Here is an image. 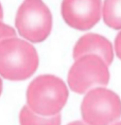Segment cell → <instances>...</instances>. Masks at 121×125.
I'll return each instance as SVG.
<instances>
[{"instance_id": "3", "label": "cell", "mask_w": 121, "mask_h": 125, "mask_svg": "<svg viewBox=\"0 0 121 125\" xmlns=\"http://www.w3.org/2000/svg\"><path fill=\"white\" fill-rule=\"evenodd\" d=\"M81 115L88 125H113L121 118V100L116 92L97 87L84 96Z\"/></svg>"}, {"instance_id": "4", "label": "cell", "mask_w": 121, "mask_h": 125, "mask_svg": "<svg viewBox=\"0 0 121 125\" xmlns=\"http://www.w3.org/2000/svg\"><path fill=\"white\" fill-rule=\"evenodd\" d=\"M15 26L28 42H42L51 33V12L42 0H24L18 8Z\"/></svg>"}, {"instance_id": "11", "label": "cell", "mask_w": 121, "mask_h": 125, "mask_svg": "<svg viewBox=\"0 0 121 125\" xmlns=\"http://www.w3.org/2000/svg\"><path fill=\"white\" fill-rule=\"evenodd\" d=\"M115 52L118 56V58L121 59V32L118 33L115 39Z\"/></svg>"}, {"instance_id": "14", "label": "cell", "mask_w": 121, "mask_h": 125, "mask_svg": "<svg viewBox=\"0 0 121 125\" xmlns=\"http://www.w3.org/2000/svg\"><path fill=\"white\" fill-rule=\"evenodd\" d=\"M1 92H2V81L1 77H0V95H1Z\"/></svg>"}, {"instance_id": "12", "label": "cell", "mask_w": 121, "mask_h": 125, "mask_svg": "<svg viewBox=\"0 0 121 125\" xmlns=\"http://www.w3.org/2000/svg\"><path fill=\"white\" fill-rule=\"evenodd\" d=\"M67 125H88V124H86L85 122H82V121H74V122H71V123L67 124Z\"/></svg>"}, {"instance_id": "10", "label": "cell", "mask_w": 121, "mask_h": 125, "mask_svg": "<svg viewBox=\"0 0 121 125\" xmlns=\"http://www.w3.org/2000/svg\"><path fill=\"white\" fill-rule=\"evenodd\" d=\"M16 36V32L12 27L8 26V24L3 23L0 20V42L7 39V38H11V37H15Z\"/></svg>"}, {"instance_id": "9", "label": "cell", "mask_w": 121, "mask_h": 125, "mask_svg": "<svg viewBox=\"0 0 121 125\" xmlns=\"http://www.w3.org/2000/svg\"><path fill=\"white\" fill-rule=\"evenodd\" d=\"M102 16L107 27L121 30V0H105L102 8Z\"/></svg>"}, {"instance_id": "2", "label": "cell", "mask_w": 121, "mask_h": 125, "mask_svg": "<svg viewBox=\"0 0 121 125\" xmlns=\"http://www.w3.org/2000/svg\"><path fill=\"white\" fill-rule=\"evenodd\" d=\"M68 100L67 86L60 77L50 74L37 76L27 90V103L32 111L44 117L60 114Z\"/></svg>"}, {"instance_id": "15", "label": "cell", "mask_w": 121, "mask_h": 125, "mask_svg": "<svg viewBox=\"0 0 121 125\" xmlns=\"http://www.w3.org/2000/svg\"><path fill=\"white\" fill-rule=\"evenodd\" d=\"M113 125H121V122H117V123H114Z\"/></svg>"}, {"instance_id": "7", "label": "cell", "mask_w": 121, "mask_h": 125, "mask_svg": "<svg viewBox=\"0 0 121 125\" xmlns=\"http://www.w3.org/2000/svg\"><path fill=\"white\" fill-rule=\"evenodd\" d=\"M84 55H97L110 66L114 59L113 45L107 38L99 34L88 33L77 40L73 48V57L77 59Z\"/></svg>"}, {"instance_id": "1", "label": "cell", "mask_w": 121, "mask_h": 125, "mask_svg": "<svg viewBox=\"0 0 121 125\" xmlns=\"http://www.w3.org/2000/svg\"><path fill=\"white\" fill-rule=\"evenodd\" d=\"M38 67V54L30 42L17 37L0 42V75L9 81H23Z\"/></svg>"}, {"instance_id": "5", "label": "cell", "mask_w": 121, "mask_h": 125, "mask_svg": "<svg viewBox=\"0 0 121 125\" xmlns=\"http://www.w3.org/2000/svg\"><path fill=\"white\" fill-rule=\"evenodd\" d=\"M110 82L108 66L97 55H84L76 59L68 73V85L72 91L83 94Z\"/></svg>"}, {"instance_id": "6", "label": "cell", "mask_w": 121, "mask_h": 125, "mask_svg": "<svg viewBox=\"0 0 121 125\" xmlns=\"http://www.w3.org/2000/svg\"><path fill=\"white\" fill-rule=\"evenodd\" d=\"M101 9V0H63L61 12L69 27L86 31L99 22Z\"/></svg>"}, {"instance_id": "13", "label": "cell", "mask_w": 121, "mask_h": 125, "mask_svg": "<svg viewBox=\"0 0 121 125\" xmlns=\"http://www.w3.org/2000/svg\"><path fill=\"white\" fill-rule=\"evenodd\" d=\"M2 17H3V10H2L1 3H0V20L2 19Z\"/></svg>"}, {"instance_id": "8", "label": "cell", "mask_w": 121, "mask_h": 125, "mask_svg": "<svg viewBox=\"0 0 121 125\" xmlns=\"http://www.w3.org/2000/svg\"><path fill=\"white\" fill-rule=\"evenodd\" d=\"M61 122L60 114L53 117H44L32 111L28 105L21 108L19 114L20 125H61Z\"/></svg>"}]
</instances>
